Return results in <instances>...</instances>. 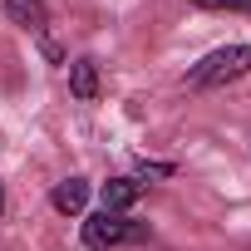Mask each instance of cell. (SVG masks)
<instances>
[{
	"instance_id": "obj_7",
	"label": "cell",
	"mask_w": 251,
	"mask_h": 251,
	"mask_svg": "<svg viewBox=\"0 0 251 251\" xmlns=\"http://www.w3.org/2000/svg\"><path fill=\"white\" fill-rule=\"evenodd\" d=\"M192 5H207V10H251V0H192Z\"/></svg>"
},
{
	"instance_id": "obj_6",
	"label": "cell",
	"mask_w": 251,
	"mask_h": 251,
	"mask_svg": "<svg viewBox=\"0 0 251 251\" xmlns=\"http://www.w3.org/2000/svg\"><path fill=\"white\" fill-rule=\"evenodd\" d=\"M69 89H74V99L89 103V99L99 94V64H94V59H74V64H69Z\"/></svg>"
},
{
	"instance_id": "obj_5",
	"label": "cell",
	"mask_w": 251,
	"mask_h": 251,
	"mask_svg": "<svg viewBox=\"0 0 251 251\" xmlns=\"http://www.w3.org/2000/svg\"><path fill=\"white\" fill-rule=\"evenodd\" d=\"M50 202H54V212L79 217V212L89 207V182H84V177H64V182L54 187V197H50Z\"/></svg>"
},
{
	"instance_id": "obj_9",
	"label": "cell",
	"mask_w": 251,
	"mask_h": 251,
	"mask_svg": "<svg viewBox=\"0 0 251 251\" xmlns=\"http://www.w3.org/2000/svg\"><path fill=\"white\" fill-rule=\"evenodd\" d=\"M0 212H5V187H0Z\"/></svg>"
},
{
	"instance_id": "obj_4",
	"label": "cell",
	"mask_w": 251,
	"mask_h": 251,
	"mask_svg": "<svg viewBox=\"0 0 251 251\" xmlns=\"http://www.w3.org/2000/svg\"><path fill=\"white\" fill-rule=\"evenodd\" d=\"M138 197H143V182L138 177H108L103 182V212H128Z\"/></svg>"
},
{
	"instance_id": "obj_1",
	"label": "cell",
	"mask_w": 251,
	"mask_h": 251,
	"mask_svg": "<svg viewBox=\"0 0 251 251\" xmlns=\"http://www.w3.org/2000/svg\"><path fill=\"white\" fill-rule=\"evenodd\" d=\"M251 74V45H226V50H212L202 64H192L187 84L192 89H222V84H236Z\"/></svg>"
},
{
	"instance_id": "obj_8",
	"label": "cell",
	"mask_w": 251,
	"mask_h": 251,
	"mask_svg": "<svg viewBox=\"0 0 251 251\" xmlns=\"http://www.w3.org/2000/svg\"><path fill=\"white\" fill-rule=\"evenodd\" d=\"M138 173H143V177H173V163H143Z\"/></svg>"
},
{
	"instance_id": "obj_3",
	"label": "cell",
	"mask_w": 251,
	"mask_h": 251,
	"mask_svg": "<svg viewBox=\"0 0 251 251\" xmlns=\"http://www.w3.org/2000/svg\"><path fill=\"white\" fill-rule=\"evenodd\" d=\"M0 5H5V15H10L20 30H30V35H45V30H50L45 0H0Z\"/></svg>"
},
{
	"instance_id": "obj_2",
	"label": "cell",
	"mask_w": 251,
	"mask_h": 251,
	"mask_svg": "<svg viewBox=\"0 0 251 251\" xmlns=\"http://www.w3.org/2000/svg\"><path fill=\"white\" fill-rule=\"evenodd\" d=\"M128 236H133V222L123 212H94V217H84V246L89 251H108V246L128 241Z\"/></svg>"
}]
</instances>
